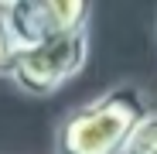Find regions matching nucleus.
<instances>
[{
    "label": "nucleus",
    "instance_id": "f257e3e1",
    "mask_svg": "<svg viewBox=\"0 0 157 154\" xmlns=\"http://www.w3.org/2000/svg\"><path fill=\"white\" fill-rule=\"evenodd\" d=\"M147 116V93L130 79L116 82L58 120L55 154H123Z\"/></svg>",
    "mask_w": 157,
    "mask_h": 154
},
{
    "label": "nucleus",
    "instance_id": "f03ea898",
    "mask_svg": "<svg viewBox=\"0 0 157 154\" xmlns=\"http://www.w3.org/2000/svg\"><path fill=\"white\" fill-rule=\"evenodd\" d=\"M92 51V34L86 31H72V34H58L51 41H41L34 48H24L14 55L7 79L14 82L17 93L34 96V99H48L58 89H65L78 72L86 69Z\"/></svg>",
    "mask_w": 157,
    "mask_h": 154
},
{
    "label": "nucleus",
    "instance_id": "7ed1b4c3",
    "mask_svg": "<svg viewBox=\"0 0 157 154\" xmlns=\"http://www.w3.org/2000/svg\"><path fill=\"white\" fill-rule=\"evenodd\" d=\"M89 0H0V14L7 21L14 48H34L58 34L86 31L92 21Z\"/></svg>",
    "mask_w": 157,
    "mask_h": 154
},
{
    "label": "nucleus",
    "instance_id": "20e7f679",
    "mask_svg": "<svg viewBox=\"0 0 157 154\" xmlns=\"http://www.w3.org/2000/svg\"><path fill=\"white\" fill-rule=\"evenodd\" d=\"M123 154H157V113H150L140 123V130L133 134V140L126 144Z\"/></svg>",
    "mask_w": 157,
    "mask_h": 154
},
{
    "label": "nucleus",
    "instance_id": "39448f33",
    "mask_svg": "<svg viewBox=\"0 0 157 154\" xmlns=\"http://www.w3.org/2000/svg\"><path fill=\"white\" fill-rule=\"evenodd\" d=\"M14 55H17L14 38H10V31H7V21H4V14H0V75H4V79H7V72H10Z\"/></svg>",
    "mask_w": 157,
    "mask_h": 154
}]
</instances>
